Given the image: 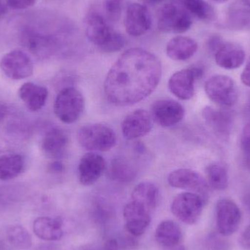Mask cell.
<instances>
[{
	"label": "cell",
	"mask_w": 250,
	"mask_h": 250,
	"mask_svg": "<svg viewBox=\"0 0 250 250\" xmlns=\"http://www.w3.org/2000/svg\"><path fill=\"white\" fill-rule=\"evenodd\" d=\"M161 75V62L154 54L142 48H130L108 71L104 93L117 106L134 105L154 92Z\"/></svg>",
	"instance_id": "1"
},
{
	"label": "cell",
	"mask_w": 250,
	"mask_h": 250,
	"mask_svg": "<svg viewBox=\"0 0 250 250\" xmlns=\"http://www.w3.org/2000/svg\"><path fill=\"white\" fill-rule=\"evenodd\" d=\"M78 141L88 151H107L117 143V135L110 126L93 124L82 126L78 132Z\"/></svg>",
	"instance_id": "2"
},
{
	"label": "cell",
	"mask_w": 250,
	"mask_h": 250,
	"mask_svg": "<svg viewBox=\"0 0 250 250\" xmlns=\"http://www.w3.org/2000/svg\"><path fill=\"white\" fill-rule=\"evenodd\" d=\"M192 22L193 18L176 1L163 5L157 16V27L165 33H185Z\"/></svg>",
	"instance_id": "3"
},
{
	"label": "cell",
	"mask_w": 250,
	"mask_h": 250,
	"mask_svg": "<svg viewBox=\"0 0 250 250\" xmlns=\"http://www.w3.org/2000/svg\"><path fill=\"white\" fill-rule=\"evenodd\" d=\"M84 108V99L80 91L73 86L63 88L56 97L54 114L66 124H71L80 118Z\"/></svg>",
	"instance_id": "4"
},
{
	"label": "cell",
	"mask_w": 250,
	"mask_h": 250,
	"mask_svg": "<svg viewBox=\"0 0 250 250\" xmlns=\"http://www.w3.org/2000/svg\"><path fill=\"white\" fill-rule=\"evenodd\" d=\"M205 92L211 101L226 108L233 106L239 100L236 82L225 75H215L209 78L205 83Z\"/></svg>",
	"instance_id": "5"
},
{
	"label": "cell",
	"mask_w": 250,
	"mask_h": 250,
	"mask_svg": "<svg viewBox=\"0 0 250 250\" xmlns=\"http://www.w3.org/2000/svg\"><path fill=\"white\" fill-rule=\"evenodd\" d=\"M204 201L194 192L179 194L171 204L173 215L187 225L196 224L199 221L204 208Z\"/></svg>",
	"instance_id": "6"
},
{
	"label": "cell",
	"mask_w": 250,
	"mask_h": 250,
	"mask_svg": "<svg viewBox=\"0 0 250 250\" xmlns=\"http://www.w3.org/2000/svg\"><path fill=\"white\" fill-rule=\"evenodd\" d=\"M215 213L218 233L227 237L237 231L242 222V212L234 201L228 198L219 200Z\"/></svg>",
	"instance_id": "7"
},
{
	"label": "cell",
	"mask_w": 250,
	"mask_h": 250,
	"mask_svg": "<svg viewBox=\"0 0 250 250\" xmlns=\"http://www.w3.org/2000/svg\"><path fill=\"white\" fill-rule=\"evenodd\" d=\"M20 40L24 48L39 58H45L51 55L57 46L55 37L42 33L30 26L22 29Z\"/></svg>",
	"instance_id": "8"
},
{
	"label": "cell",
	"mask_w": 250,
	"mask_h": 250,
	"mask_svg": "<svg viewBox=\"0 0 250 250\" xmlns=\"http://www.w3.org/2000/svg\"><path fill=\"white\" fill-rule=\"evenodd\" d=\"M0 68L9 79L22 80L33 74L34 64L26 52L16 49L7 53L1 58Z\"/></svg>",
	"instance_id": "9"
},
{
	"label": "cell",
	"mask_w": 250,
	"mask_h": 250,
	"mask_svg": "<svg viewBox=\"0 0 250 250\" xmlns=\"http://www.w3.org/2000/svg\"><path fill=\"white\" fill-rule=\"evenodd\" d=\"M169 185L178 189H188L198 194L204 202L208 198V185L198 172L192 169L181 168L173 170L167 178Z\"/></svg>",
	"instance_id": "10"
},
{
	"label": "cell",
	"mask_w": 250,
	"mask_h": 250,
	"mask_svg": "<svg viewBox=\"0 0 250 250\" xmlns=\"http://www.w3.org/2000/svg\"><path fill=\"white\" fill-rule=\"evenodd\" d=\"M185 111L182 104L170 99L159 100L151 106L153 121L163 127H170L180 123Z\"/></svg>",
	"instance_id": "11"
},
{
	"label": "cell",
	"mask_w": 250,
	"mask_h": 250,
	"mask_svg": "<svg viewBox=\"0 0 250 250\" xmlns=\"http://www.w3.org/2000/svg\"><path fill=\"white\" fill-rule=\"evenodd\" d=\"M152 25L151 14L146 6L132 3L128 6L125 18L126 33L132 37H141L151 29Z\"/></svg>",
	"instance_id": "12"
},
{
	"label": "cell",
	"mask_w": 250,
	"mask_h": 250,
	"mask_svg": "<svg viewBox=\"0 0 250 250\" xmlns=\"http://www.w3.org/2000/svg\"><path fill=\"white\" fill-rule=\"evenodd\" d=\"M113 30L105 18L95 10H91L85 18V32L88 40L99 49L102 48L112 36Z\"/></svg>",
	"instance_id": "13"
},
{
	"label": "cell",
	"mask_w": 250,
	"mask_h": 250,
	"mask_svg": "<svg viewBox=\"0 0 250 250\" xmlns=\"http://www.w3.org/2000/svg\"><path fill=\"white\" fill-rule=\"evenodd\" d=\"M153 127L151 114L144 109L135 110L128 114L122 123V132L126 140L145 136Z\"/></svg>",
	"instance_id": "14"
},
{
	"label": "cell",
	"mask_w": 250,
	"mask_h": 250,
	"mask_svg": "<svg viewBox=\"0 0 250 250\" xmlns=\"http://www.w3.org/2000/svg\"><path fill=\"white\" fill-rule=\"evenodd\" d=\"M123 215L126 231L135 237L142 236L151 223L149 211L134 201L125 206Z\"/></svg>",
	"instance_id": "15"
},
{
	"label": "cell",
	"mask_w": 250,
	"mask_h": 250,
	"mask_svg": "<svg viewBox=\"0 0 250 250\" xmlns=\"http://www.w3.org/2000/svg\"><path fill=\"white\" fill-rule=\"evenodd\" d=\"M105 159L95 152L87 153L81 159L79 165V182L83 186H90L98 182L105 171Z\"/></svg>",
	"instance_id": "16"
},
{
	"label": "cell",
	"mask_w": 250,
	"mask_h": 250,
	"mask_svg": "<svg viewBox=\"0 0 250 250\" xmlns=\"http://www.w3.org/2000/svg\"><path fill=\"white\" fill-rule=\"evenodd\" d=\"M202 117L216 135L224 139L230 136L233 126V117L230 111L206 106L203 108Z\"/></svg>",
	"instance_id": "17"
},
{
	"label": "cell",
	"mask_w": 250,
	"mask_h": 250,
	"mask_svg": "<svg viewBox=\"0 0 250 250\" xmlns=\"http://www.w3.org/2000/svg\"><path fill=\"white\" fill-rule=\"evenodd\" d=\"M217 65L226 70L239 68L245 62V50L239 44L223 41L220 48L214 53Z\"/></svg>",
	"instance_id": "18"
},
{
	"label": "cell",
	"mask_w": 250,
	"mask_h": 250,
	"mask_svg": "<svg viewBox=\"0 0 250 250\" xmlns=\"http://www.w3.org/2000/svg\"><path fill=\"white\" fill-rule=\"evenodd\" d=\"M196 81L190 67L176 72L169 79L170 92L179 99L188 101L193 97Z\"/></svg>",
	"instance_id": "19"
},
{
	"label": "cell",
	"mask_w": 250,
	"mask_h": 250,
	"mask_svg": "<svg viewBox=\"0 0 250 250\" xmlns=\"http://www.w3.org/2000/svg\"><path fill=\"white\" fill-rule=\"evenodd\" d=\"M68 144L67 134L60 128H52L45 133L41 148L49 158L60 159L65 154Z\"/></svg>",
	"instance_id": "20"
},
{
	"label": "cell",
	"mask_w": 250,
	"mask_h": 250,
	"mask_svg": "<svg viewBox=\"0 0 250 250\" xmlns=\"http://www.w3.org/2000/svg\"><path fill=\"white\" fill-rule=\"evenodd\" d=\"M19 96L28 110L35 112L45 105L48 91L47 88L41 85L26 82L19 89Z\"/></svg>",
	"instance_id": "21"
},
{
	"label": "cell",
	"mask_w": 250,
	"mask_h": 250,
	"mask_svg": "<svg viewBox=\"0 0 250 250\" xmlns=\"http://www.w3.org/2000/svg\"><path fill=\"white\" fill-rule=\"evenodd\" d=\"M198 45L192 38L176 36L170 39L166 45L167 57L175 61H186L195 55Z\"/></svg>",
	"instance_id": "22"
},
{
	"label": "cell",
	"mask_w": 250,
	"mask_h": 250,
	"mask_svg": "<svg viewBox=\"0 0 250 250\" xmlns=\"http://www.w3.org/2000/svg\"><path fill=\"white\" fill-rule=\"evenodd\" d=\"M33 230L38 238L45 241L60 240L64 235L62 220L48 217L36 219L33 223Z\"/></svg>",
	"instance_id": "23"
},
{
	"label": "cell",
	"mask_w": 250,
	"mask_h": 250,
	"mask_svg": "<svg viewBox=\"0 0 250 250\" xmlns=\"http://www.w3.org/2000/svg\"><path fill=\"white\" fill-rule=\"evenodd\" d=\"M154 237L159 245L168 249L180 245L182 232L177 223L172 220H166L157 226Z\"/></svg>",
	"instance_id": "24"
},
{
	"label": "cell",
	"mask_w": 250,
	"mask_h": 250,
	"mask_svg": "<svg viewBox=\"0 0 250 250\" xmlns=\"http://www.w3.org/2000/svg\"><path fill=\"white\" fill-rule=\"evenodd\" d=\"M159 198L158 188L151 182L138 184L132 192V201L142 206L149 212L158 205Z\"/></svg>",
	"instance_id": "25"
},
{
	"label": "cell",
	"mask_w": 250,
	"mask_h": 250,
	"mask_svg": "<svg viewBox=\"0 0 250 250\" xmlns=\"http://www.w3.org/2000/svg\"><path fill=\"white\" fill-rule=\"evenodd\" d=\"M110 179L119 183H129L135 180L137 170L130 162L123 157H117L112 160L108 170Z\"/></svg>",
	"instance_id": "26"
},
{
	"label": "cell",
	"mask_w": 250,
	"mask_h": 250,
	"mask_svg": "<svg viewBox=\"0 0 250 250\" xmlns=\"http://www.w3.org/2000/svg\"><path fill=\"white\" fill-rule=\"evenodd\" d=\"M24 159L21 154L0 156V180L8 181L18 177L24 168Z\"/></svg>",
	"instance_id": "27"
},
{
	"label": "cell",
	"mask_w": 250,
	"mask_h": 250,
	"mask_svg": "<svg viewBox=\"0 0 250 250\" xmlns=\"http://www.w3.org/2000/svg\"><path fill=\"white\" fill-rule=\"evenodd\" d=\"M192 18L204 22H211L215 19L214 7L206 0H176Z\"/></svg>",
	"instance_id": "28"
},
{
	"label": "cell",
	"mask_w": 250,
	"mask_h": 250,
	"mask_svg": "<svg viewBox=\"0 0 250 250\" xmlns=\"http://www.w3.org/2000/svg\"><path fill=\"white\" fill-rule=\"evenodd\" d=\"M207 183L215 190H225L229 186V173L220 163H213L207 168Z\"/></svg>",
	"instance_id": "29"
},
{
	"label": "cell",
	"mask_w": 250,
	"mask_h": 250,
	"mask_svg": "<svg viewBox=\"0 0 250 250\" xmlns=\"http://www.w3.org/2000/svg\"><path fill=\"white\" fill-rule=\"evenodd\" d=\"M7 236L10 244L18 249L28 250L32 247V236L23 226L19 225L10 226L7 229Z\"/></svg>",
	"instance_id": "30"
},
{
	"label": "cell",
	"mask_w": 250,
	"mask_h": 250,
	"mask_svg": "<svg viewBox=\"0 0 250 250\" xmlns=\"http://www.w3.org/2000/svg\"><path fill=\"white\" fill-rule=\"evenodd\" d=\"M124 7V0H104L105 16L111 21L120 20Z\"/></svg>",
	"instance_id": "31"
},
{
	"label": "cell",
	"mask_w": 250,
	"mask_h": 250,
	"mask_svg": "<svg viewBox=\"0 0 250 250\" xmlns=\"http://www.w3.org/2000/svg\"><path fill=\"white\" fill-rule=\"evenodd\" d=\"M225 236L220 233H212L208 235L206 240V246L208 250H230L231 245Z\"/></svg>",
	"instance_id": "32"
},
{
	"label": "cell",
	"mask_w": 250,
	"mask_h": 250,
	"mask_svg": "<svg viewBox=\"0 0 250 250\" xmlns=\"http://www.w3.org/2000/svg\"><path fill=\"white\" fill-rule=\"evenodd\" d=\"M125 42H126V41H125L124 36L114 31L108 42L100 50L102 52L107 53V54L117 52V51H121L124 48Z\"/></svg>",
	"instance_id": "33"
},
{
	"label": "cell",
	"mask_w": 250,
	"mask_h": 250,
	"mask_svg": "<svg viewBox=\"0 0 250 250\" xmlns=\"http://www.w3.org/2000/svg\"><path fill=\"white\" fill-rule=\"evenodd\" d=\"M241 148L244 156V163L250 170V123L245 125L241 135Z\"/></svg>",
	"instance_id": "34"
},
{
	"label": "cell",
	"mask_w": 250,
	"mask_h": 250,
	"mask_svg": "<svg viewBox=\"0 0 250 250\" xmlns=\"http://www.w3.org/2000/svg\"><path fill=\"white\" fill-rule=\"evenodd\" d=\"M36 0H7L9 7L16 10H23L32 7Z\"/></svg>",
	"instance_id": "35"
},
{
	"label": "cell",
	"mask_w": 250,
	"mask_h": 250,
	"mask_svg": "<svg viewBox=\"0 0 250 250\" xmlns=\"http://www.w3.org/2000/svg\"><path fill=\"white\" fill-rule=\"evenodd\" d=\"M223 42V41L221 37L219 36V35H213L208 39V42H207V46H208L210 52L214 54V53L220 48V45H222Z\"/></svg>",
	"instance_id": "36"
},
{
	"label": "cell",
	"mask_w": 250,
	"mask_h": 250,
	"mask_svg": "<svg viewBox=\"0 0 250 250\" xmlns=\"http://www.w3.org/2000/svg\"><path fill=\"white\" fill-rule=\"evenodd\" d=\"M241 246L246 250H250V225L247 226L239 237Z\"/></svg>",
	"instance_id": "37"
},
{
	"label": "cell",
	"mask_w": 250,
	"mask_h": 250,
	"mask_svg": "<svg viewBox=\"0 0 250 250\" xmlns=\"http://www.w3.org/2000/svg\"><path fill=\"white\" fill-rule=\"evenodd\" d=\"M241 80L245 86L250 87V57L241 75Z\"/></svg>",
	"instance_id": "38"
},
{
	"label": "cell",
	"mask_w": 250,
	"mask_h": 250,
	"mask_svg": "<svg viewBox=\"0 0 250 250\" xmlns=\"http://www.w3.org/2000/svg\"><path fill=\"white\" fill-rule=\"evenodd\" d=\"M64 169L65 167H64V164L58 160L52 162L48 166V170L53 173H62L64 171Z\"/></svg>",
	"instance_id": "39"
},
{
	"label": "cell",
	"mask_w": 250,
	"mask_h": 250,
	"mask_svg": "<svg viewBox=\"0 0 250 250\" xmlns=\"http://www.w3.org/2000/svg\"><path fill=\"white\" fill-rule=\"evenodd\" d=\"M189 67L192 70L196 80L201 79L204 76V72H205L204 66L201 65V64H195V65L190 66Z\"/></svg>",
	"instance_id": "40"
},
{
	"label": "cell",
	"mask_w": 250,
	"mask_h": 250,
	"mask_svg": "<svg viewBox=\"0 0 250 250\" xmlns=\"http://www.w3.org/2000/svg\"><path fill=\"white\" fill-rule=\"evenodd\" d=\"M104 250H120V245L117 239H110L105 242Z\"/></svg>",
	"instance_id": "41"
},
{
	"label": "cell",
	"mask_w": 250,
	"mask_h": 250,
	"mask_svg": "<svg viewBox=\"0 0 250 250\" xmlns=\"http://www.w3.org/2000/svg\"><path fill=\"white\" fill-rule=\"evenodd\" d=\"M243 204L248 212L250 214V192L244 196Z\"/></svg>",
	"instance_id": "42"
},
{
	"label": "cell",
	"mask_w": 250,
	"mask_h": 250,
	"mask_svg": "<svg viewBox=\"0 0 250 250\" xmlns=\"http://www.w3.org/2000/svg\"><path fill=\"white\" fill-rule=\"evenodd\" d=\"M7 13V6L0 1V18L3 17Z\"/></svg>",
	"instance_id": "43"
},
{
	"label": "cell",
	"mask_w": 250,
	"mask_h": 250,
	"mask_svg": "<svg viewBox=\"0 0 250 250\" xmlns=\"http://www.w3.org/2000/svg\"><path fill=\"white\" fill-rule=\"evenodd\" d=\"M144 3L148 4H157V3L161 2L163 0H142Z\"/></svg>",
	"instance_id": "44"
},
{
	"label": "cell",
	"mask_w": 250,
	"mask_h": 250,
	"mask_svg": "<svg viewBox=\"0 0 250 250\" xmlns=\"http://www.w3.org/2000/svg\"><path fill=\"white\" fill-rule=\"evenodd\" d=\"M211 1L215 3H218V4H223V3L226 2V1H229V0H211Z\"/></svg>",
	"instance_id": "45"
},
{
	"label": "cell",
	"mask_w": 250,
	"mask_h": 250,
	"mask_svg": "<svg viewBox=\"0 0 250 250\" xmlns=\"http://www.w3.org/2000/svg\"><path fill=\"white\" fill-rule=\"evenodd\" d=\"M242 2L245 4V5L248 6V7H250V0H242Z\"/></svg>",
	"instance_id": "46"
},
{
	"label": "cell",
	"mask_w": 250,
	"mask_h": 250,
	"mask_svg": "<svg viewBox=\"0 0 250 250\" xmlns=\"http://www.w3.org/2000/svg\"><path fill=\"white\" fill-rule=\"evenodd\" d=\"M247 108H248V111L250 113V101L249 103H248V106H247Z\"/></svg>",
	"instance_id": "47"
}]
</instances>
